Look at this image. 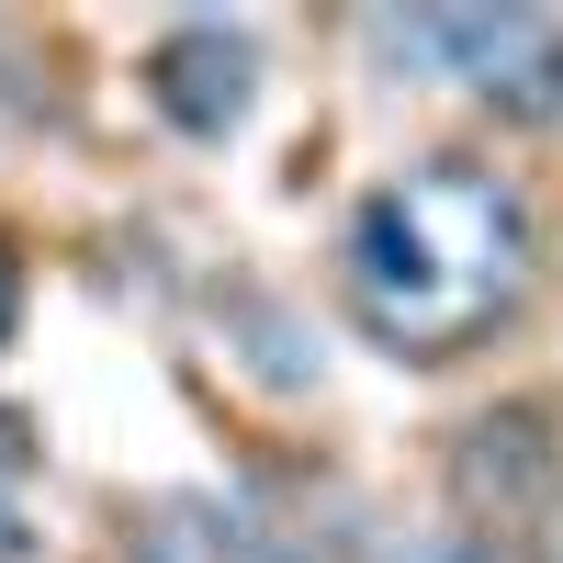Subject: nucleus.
Listing matches in <instances>:
<instances>
[{
	"label": "nucleus",
	"instance_id": "1",
	"mask_svg": "<svg viewBox=\"0 0 563 563\" xmlns=\"http://www.w3.org/2000/svg\"><path fill=\"white\" fill-rule=\"evenodd\" d=\"M541 294V203L519 169L474 147H429L395 180H372L339 238V305L384 361H474L496 327H519Z\"/></svg>",
	"mask_w": 563,
	"mask_h": 563
},
{
	"label": "nucleus",
	"instance_id": "2",
	"mask_svg": "<svg viewBox=\"0 0 563 563\" xmlns=\"http://www.w3.org/2000/svg\"><path fill=\"white\" fill-rule=\"evenodd\" d=\"M372 45L440 57V79H462L485 113L507 124H563V23L552 12H384Z\"/></svg>",
	"mask_w": 563,
	"mask_h": 563
},
{
	"label": "nucleus",
	"instance_id": "3",
	"mask_svg": "<svg viewBox=\"0 0 563 563\" xmlns=\"http://www.w3.org/2000/svg\"><path fill=\"white\" fill-rule=\"evenodd\" d=\"M552 485H563L552 406H496V417H474L462 451H451V507H462L451 530H474V541H496L507 563H519V541L552 519Z\"/></svg>",
	"mask_w": 563,
	"mask_h": 563
},
{
	"label": "nucleus",
	"instance_id": "4",
	"mask_svg": "<svg viewBox=\"0 0 563 563\" xmlns=\"http://www.w3.org/2000/svg\"><path fill=\"white\" fill-rule=\"evenodd\" d=\"M147 102H158V124H180V135H238L249 124V102H260V45H249V23H225V12H192V23H169L158 45H147Z\"/></svg>",
	"mask_w": 563,
	"mask_h": 563
},
{
	"label": "nucleus",
	"instance_id": "5",
	"mask_svg": "<svg viewBox=\"0 0 563 563\" xmlns=\"http://www.w3.org/2000/svg\"><path fill=\"white\" fill-rule=\"evenodd\" d=\"M135 563H260V530L214 496H158L135 519Z\"/></svg>",
	"mask_w": 563,
	"mask_h": 563
},
{
	"label": "nucleus",
	"instance_id": "6",
	"mask_svg": "<svg viewBox=\"0 0 563 563\" xmlns=\"http://www.w3.org/2000/svg\"><path fill=\"white\" fill-rule=\"evenodd\" d=\"M384 563H507L496 541H474V530H417V541H395Z\"/></svg>",
	"mask_w": 563,
	"mask_h": 563
},
{
	"label": "nucleus",
	"instance_id": "7",
	"mask_svg": "<svg viewBox=\"0 0 563 563\" xmlns=\"http://www.w3.org/2000/svg\"><path fill=\"white\" fill-rule=\"evenodd\" d=\"M23 462H34V417H23L12 395H0V485H12V474H23Z\"/></svg>",
	"mask_w": 563,
	"mask_h": 563
},
{
	"label": "nucleus",
	"instance_id": "8",
	"mask_svg": "<svg viewBox=\"0 0 563 563\" xmlns=\"http://www.w3.org/2000/svg\"><path fill=\"white\" fill-rule=\"evenodd\" d=\"M12 327H23V249L0 238V339H12Z\"/></svg>",
	"mask_w": 563,
	"mask_h": 563
},
{
	"label": "nucleus",
	"instance_id": "9",
	"mask_svg": "<svg viewBox=\"0 0 563 563\" xmlns=\"http://www.w3.org/2000/svg\"><path fill=\"white\" fill-rule=\"evenodd\" d=\"M0 563H23V507L0 496Z\"/></svg>",
	"mask_w": 563,
	"mask_h": 563
}]
</instances>
